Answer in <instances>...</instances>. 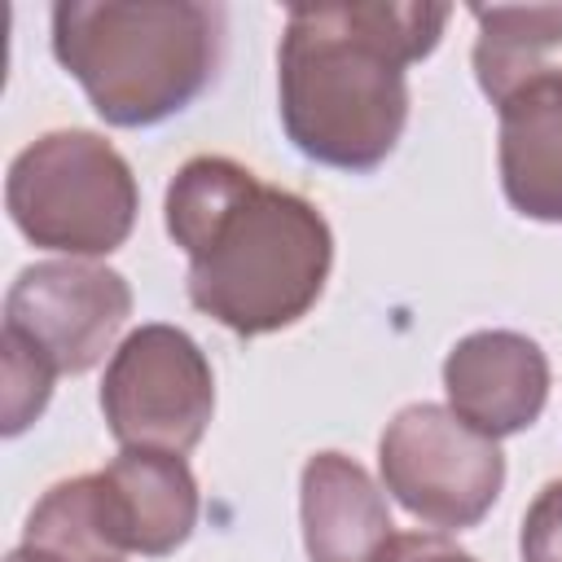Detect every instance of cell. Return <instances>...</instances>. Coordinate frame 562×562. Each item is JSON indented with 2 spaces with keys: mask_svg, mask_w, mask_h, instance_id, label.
Instances as JSON below:
<instances>
[{
  "mask_svg": "<svg viewBox=\"0 0 562 562\" xmlns=\"http://www.w3.org/2000/svg\"><path fill=\"white\" fill-rule=\"evenodd\" d=\"M224 9L198 0H61L53 57L110 127H154L215 79Z\"/></svg>",
  "mask_w": 562,
  "mask_h": 562,
  "instance_id": "obj_3",
  "label": "cell"
},
{
  "mask_svg": "<svg viewBox=\"0 0 562 562\" xmlns=\"http://www.w3.org/2000/svg\"><path fill=\"white\" fill-rule=\"evenodd\" d=\"M4 562H40V558H31V553H26V549H13V553H9V558H4Z\"/></svg>",
  "mask_w": 562,
  "mask_h": 562,
  "instance_id": "obj_17",
  "label": "cell"
},
{
  "mask_svg": "<svg viewBox=\"0 0 562 562\" xmlns=\"http://www.w3.org/2000/svg\"><path fill=\"white\" fill-rule=\"evenodd\" d=\"M162 220L189 255V303L241 338L303 321L334 268L325 215L224 154H198L171 176Z\"/></svg>",
  "mask_w": 562,
  "mask_h": 562,
  "instance_id": "obj_1",
  "label": "cell"
},
{
  "mask_svg": "<svg viewBox=\"0 0 562 562\" xmlns=\"http://www.w3.org/2000/svg\"><path fill=\"white\" fill-rule=\"evenodd\" d=\"M132 316V285L123 272L88 259H44L13 277L4 294V329L35 347L57 373H88L114 356Z\"/></svg>",
  "mask_w": 562,
  "mask_h": 562,
  "instance_id": "obj_7",
  "label": "cell"
},
{
  "mask_svg": "<svg viewBox=\"0 0 562 562\" xmlns=\"http://www.w3.org/2000/svg\"><path fill=\"white\" fill-rule=\"evenodd\" d=\"M382 562H474L465 549H457L452 540L443 536H430V531H408V536H395L391 549L382 553Z\"/></svg>",
  "mask_w": 562,
  "mask_h": 562,
  "instance_id": "obj_16",
  "label": "cell"
},
{
  "mask_svg": "<svg viewBox=\"0 0 562 562\" xmlns=\"http://www.w3.org/2000/svg\"><path fill=\"white\" fill-rule=\"evenodd\" d=\"M448 408L492 439L522 435L549 400V356L518 329H474L443 356Z\"/></svg>",
  "mask_w": 562,
  "mask_h": 562,
  "instance_id": "obj_8",
  "label": "cell"
},
{
  "mask_svg": "<svg viewBox=\"0 0 562 562\" xmlns=\"http://www.w3.org/2000/svg\"><path fill=\"white\" fill-rule=\"evenodd\" d=\"M101 413L119 448L184 457L202 443L215 413V373L206 351L176 325L132 329L105 364Z\"/></svg>",
  "mask_w": 562,
  "mask_h": 562,
  "instance_id": "obj_6",
  "label": "cell"
},
{
  "mask_svg": "<svg viewBox=\"0 0 562 562\" xmlns=\"http://www.w3.org/2000/svg\"><path fill=\"white\" fill-rule=\"evenodd\" d=\"M474 22V79L492 105L562 66V4H492Z\"/></svg>",
  "mask_w": 562,
  "mask_h": 562,
  "instance_id": "obj_12",
  "label": "cell"
},
{
  "mask_svg": "<svg viewBox=\"0 0 562 562\" xmlns=\"http://www.w3.org/2000/svg\"><path fill=\"white\" fill-rule=\"evenodd\" d=\"M101 514L119 553L167 558L176 553L198 522V483L184 457L123 448L101 474Z\"/></svg>",
  "mask_w": 562,
  "mask_h": 562,
  "instance_id": "obj_9",
  "label": "cell"
},
{
  "mask_svg": "<svg viewBox=\"0 0 562 562\" xmlns=\"http://www.w3.org/2000/svg\"><path fill=\"white\" fill-rule=\"evenodd\" d=\"M299 518L312 562H382L395 522L382 487L342 452H312L299 479Z\"/></svg>",
  "mask_w": 562,
  "mask_h": 562,
  "instance_id": "obj_10",
  "label": "cell"
},
{
  "mask_svg": "<svg viewBox=\"0 0 562 562\" xmlns=\"http://www.w3.org/2000/svg\"><path fill=\"white\" fill-rule=\"evenodd\" d=\"M0 364H4V435L13 439L48 408L57 369L9 329L0 334Z\"/></svg>",
  "mask_w": 562,
  "mask_h": 562,
  "instance_id": "obj_14",
  "label": "cell"
},
{
  "mask_svg": "<svg viewBox=\"0 0 562 562\" xmlns=\"http://www.w3.org/2000/svg\"><path fill=\"white\" fill-rule=\"evenodd\" d=\"M496 114V162L509 206L527 220L562 224V66L522 83Z\"/></svg>",
  "mask_w": 562,
  "mask_h": 562,
  "instance_id": "obj_11",
  "label": "cell"
},
{
  "mask_svg": "<svg viewBox=\"0 0 562 562\" xmlns=\"http://www.w3.org/2000/svg\"><path fill=\"white\" fill-rule=\"evenodd\" d=\"M522 562H562V479L544 483L522 514L518 531Z\"/></svg>",
  "mask_w": 562,
  "mask_h": 562,
  "instance_id": "obj_15",
  "label": "cell"
},
{
  "mask_svg": "<svg viewBox=\"0 0 562 562\" xmlns=\"http://www.w3.org/2000/svg\"><path fill=\"white\" fill-rule=\"evenodd\" d=\"M18 549H26L40 562H123L105 531L97 474L53 483L26 514Z\"/></svg>",
  "mask_w": 562,
  "mask_h": 562,
  "instance_id": "obj_13",
  "label": "cell"
},
{
  "mask_svg": "<svg viewBox=\"0 0 562 562\" xmlns=\"http://www.w3.org/2000/svg\"><path fill=\"white\" fill-rule=\"evenodd\" d=\"M382 487L439 531L483 522L505 487V452L492 435L461 422L448 404L400 408L378 439Z\"/></svg>",
  "mask_w": 562,
  "mask_h": 562,
  "instance_id": "obj_5",
  "label": "cell"
},
{
  "mask_svg": "<svg viewBox=\"0 0 562 562\" xmlns=\"http://www.w3.org/2000/svg\"><path fill=\"white\" fill-rule=\"evenodd\" d=\"M448 4H299L277 48L281 127L290 145L334 171L382 167L408 123V66L430 57Z\"/></svg>",
  "mask_w": 562,
  "mask_h": 562,
  "instance_id": "obj_2",
  "label": "cell"
},
{
  "mask_svg": "<svg viewBox=\"0 0 562 562\" xmlns=\"http://www.w3.org/2000/svg\"><path fill=\"white\" fill-rule=\"evenodd\" d=\"M4 206L18 233L70 259H97L132 237L140 193L127 158L97 132L57 127L9 162Z\"/></svg>",
  "mask_w": 562,
  "mask_h": 562,
  "instance_id": "obj_4",
  "label": "cell"
}]
</instances>
